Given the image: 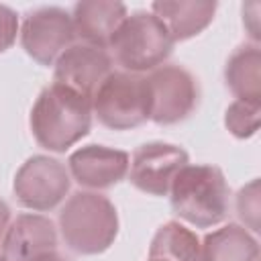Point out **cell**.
<instances>
[{
	"mask_svg": "<svg viewBox=\"0 0 261 261\" xmlns=\"http://www.w3.org/2000/svg\"><path fill=\"white\" fill-rule=\"evenodd\" d=\"M0 261H6V259H4V257H2V253H0Z\"/></svg>",
	"mask_w": 261,
	"mask_h": 261,
	"instance_id": "obj_24",
	"label": "cell"
},
{
	"mask_svg": "<svg viewBox=\"0 0 261 261\" xmlns=\"http://www.w3.org/2000/svg\"><path fill=\"white\" fill-rule=\"evenodd\" d=\"M92 98L53 82L37 96L29 126L39 147L65 153L92 128Z\"/></svg>",
	"mask_w": 261,
	"mask_h": 261,
	"instance_id": "obj_1",
	"label": "cell"
},
{
	"mask_svg": "<svg viewBox=\"0 0 261 261\" xmlns=\"http://www.w3.org/2000/svg\"><path fill=\"white\" fill-rule=\"evenodd\" d=\"M147 261H163V259H151V257H149V259H147Z\"/></svg>",
	"mask_w": 261,
	"mask_h": 261,
	"instance_id": "obj_23",
	"label": "cell"
},
{
	"mask_svg": "<svg viewBox=\"0 0 261 261\" xmlns=\"http://www.w3.org/2000/svg\"><path fill=\"white\" fill-rule=\"evenodd\" d=\"M224 82L237 100L261 102V49L259 45H241L224 65Z\"/></svg>",
	"mask_w": 261,
	"mask_h": 261,
	"instance_id": "obj_16",
	"label": "cell"
},
{
	"mask_svg": "<svg viewBox=\"0 0 261 261\" xmlns=\"http://www.w3.org/2000/svg\"><path fill=\"white\" fill-rule=\"evenodd\" d=\"M8 222H10V208H8V204L0 198V243H2V237H4V232H6V228H8Z\"/></svg>",
	"mask_w": 261,
	"mask_h": 261,
	"instance_id": "obj_21",
	"label": "cell"
},
{
	"mask_svg": "<svg viewBox=\"0 0 261 261\" xmlns=\"http://www.w3.org/2000/svg\"><path fill=\"white\" fill-rule=\"evenodd\" d=\"M202 261H259V243L245 226L228 222L204 237Z\"/></svg>",
	"mask_w": 261,
	"mask_h": 261,
	"instance_id": "obj_15",
	"label": "cell"
},
{
	"mask_svg": "<svg viewBox=\"0 0 261 261\" xmlns=\"http://www.w3.org/2000/svg\"><path fill=\"white\" fill-rule=\"evenodd\" d=\"M190 161L188 153L171 143L153 141L141 145L128 163V181L143 194L149 196H167L169 188Z\"/></svg>",
	"mask_w": 261,
	"mask_h": 261,
	"instance_id": "obj_9",
	"label": "cell"
},
{
	"mask_svg": "<svg viewBox=\"0 0 261 261\" xmlns=\"http://www.w3.org/2000/svg\"><path fill=\"white\" fill-rule=\"evenodd\" d=\"M237 214L245 222V228L259 230V179H251L237 194Z\"/></svg>",
	"mask_w": 261,
	"mask_h": 261,
	"instance_id": "obj_19",
	"label": "cell"
},
{
	"mask_svg": "<svg viewBox=\"0 0 261 261\" xmlns=\"http://www.w3.org/2000/svg\"><path fill=\"white\" fill-rule=\"evenodd\" d=\"M35 261H67V259H65V257H61V255L55 251V253L43 255V257H39V259H35Z\"/></svg>",
	"mask_w": 261,
	"mask_h": 261,
	"instance_id": "obj_22",
	"label": "cell"
},
{
	"mask_svg": "<svg viewBox=\"0 0 261 261\" xmlns=\"http://www.w3.org/2000/svg\"><path fill=\"white\" fill-rule=\"evenodd\" d=\"M59 232L77 255H100L118 234V212L110 198L98 192H75L59 210Z\"/></svg>",
	"mask_w": 261,
	"mask_h": 261,
	"instance_id": "obj_3",
	"label": "cell"
},
{
	"mask_svg": "<svg viewBox=\"0 0 261 261\" xmlns=\"http://www.w3.org/2000/svg\"><path fill=\"white\" fill-rule=\"evenodd\" d=\"M151 100L147 77L130 71H110L92 96V112L112 130H130L149 120Z\"/></svg>",
	"mask_w": 261,
	"mask_h": 261,
	"instance_id": "obj_5",
	"label": "cell"
},
{
	"mask_svg": "<svg viewBox=\"0 0 261 261\" xmlns=\"http://www.w3.org/2000/svg\"><path fill=\"white\" fill-rule=\"evenodd\" d=\"M130 157L122 149L106 145H86L75 149L67 159L69 175L88 190H108L128 173Z\"/></svg>",
	"mask_w": 261,
	"mask_h": 261,
	"instance_id": "obj_11",
	"label": "cell"
},
{
	"mask_svg": "<svg viewBox=\"0 0 261 261\" xmlns=\"http://www.w3.org/2000/svg\"><path fill=\"white\" fill-rule=\"evenodd\" d=\"M112 71V57L106 49L88 43H73L53 63V82L63 84L84 96H94L96 88Z\"/></svg>",
	"mask_w": 261,
	"mask_h": 261,
	"instance_id": "obj_10",
	"label": "cell"
},
{
	"mask_svg": "<svg viewBox=\"0 0 261 261\" xmlns=\"http://www.w3.org/2000/svg\"><path fill=\"white\" fill-rule=\"evenodd\" d=\"M126 14V6L116 0H82L71 10L73 33L82 43L106 49Z\"/></svg>",
	"mask_w": 261,
	"mask_h": 261,
	"instance_id": "obj_13",
	"label": "cell"
},
{
	"mask_svg": "<svg viewBox=\"0 0 261 261\" xmlns=\"http://www.w3.org/2000/svg\"><path fill=\"white\" fill-rule=\"evenodd\" d=\"M173 45L169 31L151 10H137L118 24L108 49H112L114 61L124 71L143 73L163 65Z\"/></svg>",
	"mask_w": 261,
	"mask_h": 261,
	"instance_id": "obj_4",
	"label": "cell"
},
{
	"mask_svg": "<svg viewBox=\"0 0 261 261\" xmlns=\"http://www.w3.org/2000/svg\"><path fill=\"white\" fill-rule=\"evenodd\" d=\"M0 245L6 261H35L57 251V228L43 214H18L8 224Z\"/></svg>",
	"mask_w": 261,
	"mask_h": 261,
	"instance_id": "obj_12",
	"label": "cell"
},
{
	"mask_svg": "<svg viewBox=\"0 0 261 261\" xmlns=\"http://www.w3.org/2000/svg\"><path fill=\"white\" fill-rule=\"evenodd\" d=\"M169 200L173 212L196 228L220 224L228 214L230 188L220 167L194 163L179 169L171 188Z\"/></svg>",
	"mask_w": 261,
	"mask_h": 261,
	"instance_id": "obj_2",
	"label": "cell"
},
{
	"mask_svg": "<svg viewBox=\"0 0 261 261\" xmlns=\"http://www.w3.org/2000/svg\"><path fill=\"white\" fill-rule=\"evenodd\" d=\"M18 31H20V22L16 12L10 6L0 4V53L8 51L14 45Z\"/></svg>",
	"mask_w": 261,
	"mask_h": 261,
	"instance_id": "obj_20",
	"label": "cell"
},
{
	"mask_svg": "<svg viewBox=\"0 0 261 261\" xmlns=\"http://www.w3.org/2000/svg\"><path fill=\"white\" fill-rule=\"evenodd\" d=\"M149 257L163 261H202V243L194 230L169 220L153 234Z\"/></svg>",
	"mask_w": 261,
	"mask_h": 261,
	"instance_id": "obj_17",
	"label": "cell"
},
{
	"mask_svg": "<svg viewBox=\"0 0 261 261\" xmlns=\"http://www.w3.org/2000/svg\"><path fill=\"white\" fill-rule=\"evenodd\" d=\"M261 102L234 100L224 112V126L237 139H251L259 130Z\"/></svg>",
	"mask_w": 261,
	"mask_h": 261,
	"instance_id": "obj_18",
	"label": "cell"
},
{
	"mask_svg": "<svg viewBox=\"0 0 261 261\" xmlns=\"http://www.w3.org/2000/svg\"><path fill=\"white\" fill-rule=\"evenodd\" d=\"M216 6L210 0H157L151 4V12L165 24L173 41H188L208 29Z\"/></svg>",
	"mask_w": 261,
	"mask_h": 261,
	"instance_id": "obj_14",
	"label": "cell"
},
{
	"mask_svg": "<svg viewBox=\"0 0 261 261\" xmlns=\"http://www.w3.org/2000/svg\"><path fill=\"white\" fill-rule=\"evenodd\" d=\"M18 35L24 53L39 65H53L75 39L71 14L59 6H41L31 10L24 16Z\"/></svg>",
	"mask_w": 261,
	"mask_h": 261,
	"instance_id": "obj_8",
	"label": "cell"
},
{
	"mask_svg": "<svg viewBox=\"0 0 261 261\" xmlns=\"http://www.w3.org/2000/svg\"><path fill=\"white\" fill-rule=\"evenodd\" d=\"M147 77L149 86V120L157 124H177L186 120L198 106L200 86L192 71L175 63L155 67Z\"/></svg>",
	"mask_w": 261,
	"mask_h": 261,
	"instance_id": "obj_6",
	"label": "cell"
},
{
	"mask_svg": "<svg viewBox=\"0 0 261 261\" xmlns=\"http://www.w3.org/2000/svg\"><path fill=\"white\" fill-rule=\"evenodd\" d=\"M69 186V171L59 159L33 155L18 167L12 192L20 206L35 212H47L65 200Z\"/></svg>",
	"mask_w": 261,
	"mask_h": 261,
	"instance_id": "obj_7",
	"label": "cell"
}]
</instances>
